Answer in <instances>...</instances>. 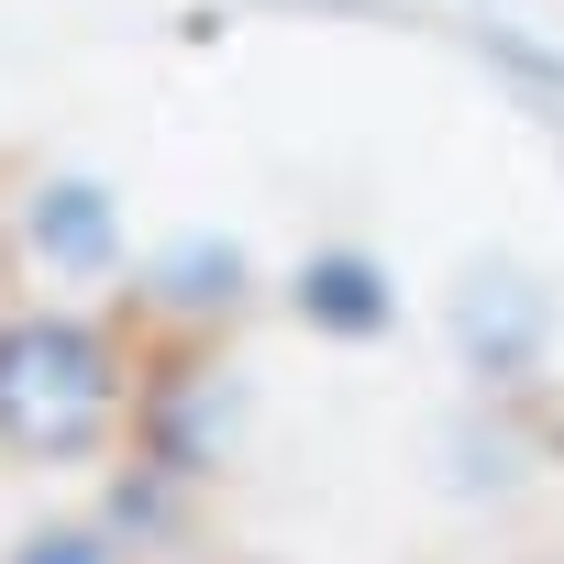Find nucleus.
<instances>
[{"label":"nucleus","instance_id":"1","mask_svg":"<svg viewBox=\"0 0 564 564\" xmlns=\"http://www.w3.org/2000/svg\"><path fill=\"white\" fill-rule=\"evenodd\" d=\"M133 355L100 311L0 300V454L12 465H111L133 443Z\"/></svg>","mask_w":564,"mask_h":564},{"label":"nucleus","instance_id":"2","mask_svg":"<svg viewBox=\"0 0 564 564\" xmlns=\"http://www.w3.org/2000/svg\"><path fill=\"white\" fill-rule=\"evenodd\" d=\"M0 564H133V542H122L100 509H67V520H34Z\"/></svg>","mask_w":564,"mask_h":564}]
</instances>
